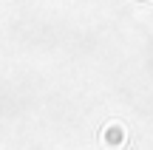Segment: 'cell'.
I'll list each match as a JSON object with an SVG mask.
<instances>
[{
	"label": "cell",
	"mask_w": 153,
	"mask_h": 150,
	"mask_svg": "<svg viewBox=\"0 0 153 150\" xmlns=\"http://www.w3.org/2000/svg\"><path fill=\"white\" fill-rule=\"evenodd\" d=\"M125 139H128V133H125V128H122L119 122H111L108 128L102 130V142H105V147H122L125 145Z\"/></svg>",
	"instance_id": "1"
}]
</instances>
